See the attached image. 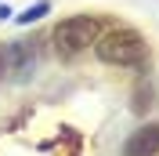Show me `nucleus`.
Instances as JSON below:
<instances>
[{"label":"nucleus","mask_w":159,"mask_h":156,"mask_svg":"<svg viewBox=\"0 0 159 156\" xmlns=\"http://www.w3.org/2000/svg\"><path fill=\"white\" fill-rule=\"evenodd\" d=\"M4 73H7V58H4V44H0V80H4Z\"/></svg>","instance_id":"nucleus-7"},{"label":"nucleus","mask_w":159,"mask_h":156,"mask_svg":"<svg viewBox=\"0 0 159 156\" xmlns=\"http://www.w3.org/2000/svg\"><path fill=\"white\" fill-rule=\"evenodd\" d=\"M4 58H7V73H15V80H25L33 73V66H36V55H33V47L25 40L4 44Z\"/></svg>","instance_id":"nucleus-3"},{"label":"nucleus","mask_w":159,"mask_h":156,"mask_svg":"<svg viewBox=\"0 0 159 156\" xmlns=\"http://www.w3.org/2000/svg\"><path fill=\"white\" fill-rule=\"evenodd\" d=\"M94 40H98V18H90V15H72V18H65L58 29H54L58 55H65V58L87 51Z\"/></svg>","instance_id":"nucleus-2"},{"label":"nucleus","mask_w":159,"mask_h":156,"mask_svg":"<svg viewBox=\"0 0 159 156\" xmlns=\"http://www.w3.org/2000/svg\"><path fill=\"white\" fill-rule=\"evenodd\" d=\"M94 55L105 66H141L148 58V44L134 29H112L101 40H94Z\"/></svg>","instance_id":"nucleus-1"},{"label":"nucleus","mask_w":159,"mask_h":156,"mask_svg":"<svg viewBox=\"0 0 159 156\" xmlns=\"http://www.w3.org/2000/svg\"><path fill=\"white\" fill-rule=\"evenodd\" d=\"M159 153V124H145L123 142V156H156Z\"/></svg>","instance_id":"nucleus-4"},{"label":"nucleus","mask_w":159,"mask_h":156,"mask_svg":"<svg viewBox=\"0 0 159 156\" xmlns=\"http://www.w3.org/2000/svg\"><path fill=\"white\" fill-rule=\"evenodd\" d=\"M152 98H156V91H152V84H148V80H141L138 87H134V102H130V109H134V113H148V109L156 105Z\"/></svg>","instance_id":"nucleus-5"},{"label":"nucleus","mask_w":159,"mask_h":156,"mask_svg":"<svg viewBox=\"0 0 159 156\" xmlns=\"http://www.w3.org/2000/svg\"><path fill=\"white\" fill-rule=\"evenodd\" d=\"M47 11H51V4H47V0H40V4H33V7H25V11H22V15H18V26H29V22L43 18Z\"/></svg>","instance_id":"nucleus-6"}]
</instances>
